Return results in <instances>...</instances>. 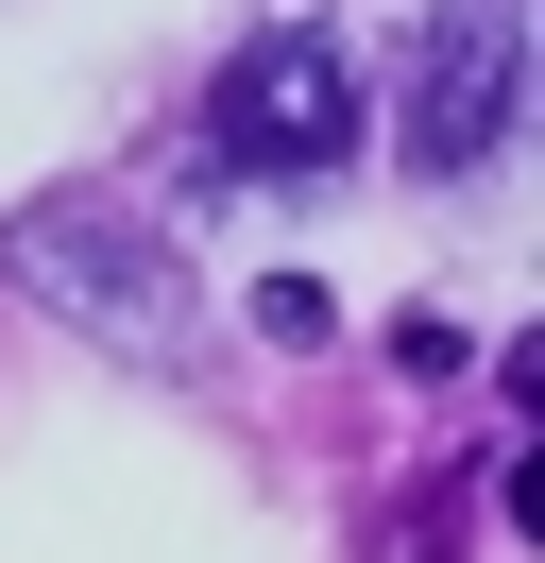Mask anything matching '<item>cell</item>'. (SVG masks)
Listing matches in <instances>:
<instances>
[{
    "mask_svg": "<svg viewBox=\"0 0 545 563\" xmlns=\"http://www.w3.org/2000/svg\"><path fill=\"white\" fill-rule=\"evenodd\" d=\"M204 172L222 188H324L358 172V52L341 35H238L204 86Z\"/></svg>",
    "mask_w": 545,
    "mask_h": 563,
    "instance_id": "obj_2",
    "label": "cell"
},
{
    "mask_svg": "<svg viewBox=\"0 0 545 563\" xmlns=\"http://www.w3.org/2000/svg\"><path fill=\"white\" fill-rule=\"evenodd\" d=\"M18 290L52 324H86V342H120V358H154V376H188L204 358V324H188V274H170V240L136 206H102V188H52V206H18Z\"/></svg>",
    "mask_w": 545,
    "mask_h": 563,
    "instance_id": "obj_1",
    "label": "cell"
},
{
    "mask_svg": "<svg viewBox=\"0 0 545 563\" xmlns=\"http://www.w3.org/2000/svg\"><path fill=\"white\" fill-rule=\"evenodd\" d=\"M511 120H529V18L511 0H443L426 52H409V172H494Z\"/></svg>",
    "mask_w": 545,
    "mask_h": 563,
    "instance_id": "obj_3",
    "label": "cell"
}]
</instances>
